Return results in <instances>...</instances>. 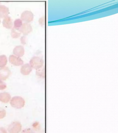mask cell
Listing matches in <instances>:
<instances>
[{"label":"cell","instance_id":"cell-22","mask_svg":"<svg viewBox=\"0 0 118 133\" xmlns=\"http://www.w3.org/2000/svg\"><path fill=\"white\" fill-rule=\"evenodd\" d=\"M0 133H7V132L4 129L0 128Z\"/></svg>","mask_w":118,"mask_h":133},{"label":"cell","instance_id":"cell-9","mask_svg":"<svg viewBox=\"0 0 118 133\" xmlns=\"http://www.w3.org/2000/svg\"><path fill=\"white\" fill-rule=\"evenodd\" d=\"M3 25L4 27L7 29H12L13 25L12 18L8 16L4 18L3 21Z\"/></svg>","mask_w":118,"mask_h":133},{"label":"cell","instance_id":"cell-4","mask_svg":"<svg viewBox=\"0 0 118 133\" xmlns=\"http://www.w3.org/2000/svg\"><path fill=\"white\" fill-rule=\"evenodd\" d=\"M22 126L19 123L13 122L10 125L9 131L10 133H18L21 130Z\"/></svg>","mask_w":118,"mask_h":133},{"label":"cell","instance_id":"cell-8","mask_svg":"<svg viewBox=\"0 0 118 133\" xmlns=\"http://www.w3.org/2000/svg\"><path fill=\"white\" fill-rule=\"evenodd\" d=\"M13 52L14 55L17 57H22L24 54V48L22 45L17 46L13 49Z\"/></svg>","mask_w":118,"mask_h":133},{"label":"cell","instance_id":"cell-5","mask_svg":"<svg viewBox=\"0 0 118 133\" xmlns=\"http://www.w3.org/2000/svg\"><path fill=\"white\" fill-rule=\"evenodd\" d=\"M11 74V72L8 67L1 68H0V79L2 81L6 80Z\"/></svg>","mask_w":118,"mask_h":133},{"label":"cell","instance_id":"cell-2","mask_svg":"<svg viewBox=\"0 0 118 133\" xmlns=\"http://www.w3.org/2000/svg\"><path fill=\"white\" fill-rule=\"evenodd\" d=\"M25 101L21 97L15 96L13 97L11 101V106L17 109H21L24 106Z\"/></svg>","mask_w":118,"mask_h":133},{"label":"cell","instance_id":"cell-15","mask_svg":"<svg viewBox=\"0 0 118 133\" xmlns=\"http://www.w3.org/2000/svg\"><path fill=\"white\" fill-rule=\"evenodd\" d=\"M36 74L37 75L40 76L42 77H44V76H45V69H44V66H42L41 68L37 69Z\"/></svg>","mask_w":118,"mask_h":133},{"label":"cell","instance_id":"cell-6","mask_svg":"<svg viewBox=\"0 0 118 133\" xmlns=\"http://www.w3.org/2000/svg\"><path fill=\"white\" fill-rule=\"evenodd\" d=\"M32 28L31 24L27 23H23L21 28L18 30L24 35H27L32 31Z\"/></svg>","mask_w":118,"mask_h":133},{"label":"cell","instance_id":"cell-3","mask_svg":"<svg viewBox=\"0 0 118 133\" xmlns=\"http://www.w3.org/2000/svg\"><path fill=\"white\" fill-rule=\"evenodd\" d=\"M21 19L25 23H29L32 22L34 18V14L31 11L25 10L22 13Z\"/></svg>","mask_w":118,"mask_h":133},{"label":"cell","instance_id":"cell-19","mask_svg":"<svg viewBox=\"0 0 118 133\" xmlns=\"http://www.w3.org/2000/svg\"><path fill=\"white\" fill-rule=\"evenodd\" d=\"M21 133H34L31 129H27L23 130Z\"/></svg>","mask_w":118,"mask_h":133},{"label":"cell","instance_id":"cell-13","mask_svg":"<svg viewBox=\"0 0 118 133\" xmlns=\"http://www.w3.org/2000/svg\"><path fill=\"white\" fill-rule=\"evenodd\" d=\"M8 62V59L6 56L5 55L0 56V67H4L6 65Z\"/></svg>","mask_w":118,"mask_h":133},{"label":"cell","instance_id":"cell-18","mask_svg":"<svg viewBox=\"0 0 118 133\" xmlns=\"http://www.w3.org/2000/svg\"><path fill=\"white\" fill-rule=\"evenodd\" d=\"M6 87L5 83L2 80H0V90H3Z\"/></svg>","mask_w":118,"mask_h":133},{"label":"cell","instance_id":"cell-21","mask_svg":"<svg viewBox=\"0 0 118 133\" xmlns=\"http://www.w3.org/2000/svg\"><path fill=\"white\" fill-rule=\"evenodd\" d=\"M26 37L25 36H23L21 37L20 38V41H21V43L24 45L25 44H26Z\"/></svg>","mask_w":118,"mask_h":133},{"label":"cell","instance_id":"cell-14","mask_svg":"<svg viewBox=\"0 0 118 133\" xmlns=\"http://www.w3.org/2000/svg\"><path fill=\"white\" fill-rule=\"evenodd\" d=\"M23 24L22 21L20 19H16L14 22V28L15 30H19Z\"/></svg>","mask_w":118,"mask_h":133},{"label":"cell","instance_id":"cell-20","mask_svg":"<svg viewBox=\"0 0 118 133\" xmlns=\"http://www.w3.org/2000/svg\"><path fill=\"white\" fill-rule=\"evenodd\" d=\"M39 23L41 25H44V17H42L39 20Z\"/></svg>","mask_w":118,"mask_h":133},{"label":"cell","instance_id":"cell-17","mask_svg":"<svg viewBox=\"0 0 118 133\" xmlns=\"http://www.w3.org/2000/svg\"><path fill=\"white\" fill-rule=\"evenodd\" d=\"M6 112L5 110L0 108V118H2L5 116Z\"/></svg>","mask_w":118,"mask_h":133},{"label":"cell","instance_id":"cell-11","mask_svg":"<svg viewBox=\"0 0 118 133\" xmlns=\"http://www.w3.org/2000/svg\"><path fill=\"white\" fill-rule=\"evenodd\" d=\"M9 12L8 7L3 5H0V18H3L8 16Z\"/></svg>","mask_w":118,"mask_h":133},{"label":"cell","instance_id":"cell-1","mask_svg":"<svg viewBox=\"0 0 118 133\" xmlns=\"http://www.w3.org/2000/svg\"><path fill=\"white\" fill-rule=\"evenodd\" d=\"M30 63L32 68L37 70L43 66L44 60L41 57L34 56L30 60Z\"/></svg>","mask_w":118,"mask_h":133},{"label":"cell","instance_id":"cell-12","mask_svg":"<svg viewBox=\"0 0 118 133\" xmlns=\"http://www.w3.org/2000/svg\"><path fill=\"white\" fill-rule=\"evenodd\" d=\"M11 96L9 93L3 92L0 94V101L5 103H7L11 99Z\"/></svg>","mask_w":118,"mask_h":133},{"label":"cell","instance_id":"cell-10","mask_svg":"<svg viewBox=\"0 0 118 133\" xmlns=\"http://www.w3.org/2000/svg\"><path fill=\"white\" fill-rule=\"evenodd\" d=\"M32 68L30 64L26 63L24 64L20 69V72L24 75H27L31 72Z\"/></svg>","mask_w":118,"mask_h":133},{"label":"cell","instance_id":"cell-24","mask_svg":"<svg viewBox=\"0 0 118 133\" xmlns=\"http://www.w3.org/2000/svg\"><path fill=\"white\" fill-rule=\"evenodd\" d=\"M0 80H1V79H0Z\"/></svg>","mask_w":118,"mask_h":133},{"label":"cell","instance_id":"cell-7","mask_svg":"<svg viewBox=\"0 0 118 133\" xmlns=\"http://www.w3.org/2000/svg\"><path fill=\"white\" fill-rule=\"evenodd\" d=\"M9 60L10 63L16 66L22 65L24 63L23 60L20 57L13 55H10Z\"/></svg>","mask_w":118,"mask_h":133},{"label":"cell","instance_id":"cell-16","mask_svg":"<svg viewBox=\"0 0 118 133\" xmlns=\"http://www.w3.org/2000/svg\"><path fill=\"white\" fill-rule=\"evenodd\" d=\"M20 34H21L20 32H17L14 28H13L12 29V31H11V35L13 38H18L20 36Z\"/></svg>","mask_w":118,"mask_h":133},{"label":"cell","instance_id":"cell-23","mask_svg":"<svg viewBox=\"0 0 118 133\" xmlns=\"http://www.w3.org/2000/svg\"><path fill=\"white\" fill-rule=\"evenodd\" d=\"M1 20H0V23H1Z\"/></svg>","mask_w":118,"mask_h":133}]
</instances>
